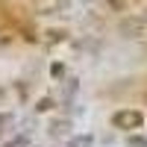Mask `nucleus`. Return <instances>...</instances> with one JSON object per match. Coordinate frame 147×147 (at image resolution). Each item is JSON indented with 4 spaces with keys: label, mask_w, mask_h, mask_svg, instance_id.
<instances>
[{
    "label": "nucleus",
    "mask_w": 147,
    "mask_h": 147,
    "mask_svg": "<svg viewBox=\"0 0 147 147\" xmlns=\"http://www.w3.org/2000/svg\"><path fill=\"white\" fill-rule=\"evenodd\" d=\"M144 124V115L138 109H121V112L112 115V127L115 129H124V132H132V129H141Z\"/></svg>",
    "instance_id": "f257e3e1"
},
{
    "label": "nucleus",
    "mask_w": 147,
    "mask_h": 147,
    "mask_svg": "<svg viewBox=\"0 0 147 147\" xmlns=\"http://www.w3.org/2000/svg\"><path fill=\"white\" fill-rule=\"evenodd\" d=\"M91 144H94V136H77L68 141V147H91Z\"/></svg>",
    "instance_id": "f03ea898"
},
{
    "label": "nucleus",
    "mask_w": 147,
    "mask_h": 147,
    "mask_svg": "<svg viewBox=\"0 0 147 147\" xmlns=\"http://www.w3.org/2000/svg\"><path fill=\"white\" fill-rule=\"evenodd\" d=\"M6 147H27V138H15V141L6 144Z\"/></svg>",
    "instance_id": "7ed1b4c3"
},
{
    "label": "nucleus",
    "mask_w": 147,
    "mask_h": 147,
    "mask_svg": "<svg viewBox=\"0 0 147 147\" xmlns=\"http://www.w3.org/2000/svg\"><path fill=\"white\" fill-rule=\"evenodd\" d=\"M109 6H112V9H118V12H121V9H124V0H109Z\"/></svg>",
    "instance_id": "20e7f679"
}]
</instances>
